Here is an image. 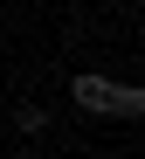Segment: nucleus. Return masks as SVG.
Segmentation results:
<instances>
[{"label": "nucleus", "mask_w": 145, "mask_h": 159, "mask_svg": "<svg viewBox=\"0 0 145 159\" xmlns=\"http://www.w3.org/2000/svg\"><path fill=\"white\" fill-rule=\"evenodd\" d=\"M69 97L83 111H104V118H145V90L138 83H111V76H76Z\"/></svg>", "instance_id": "1"}]
</instances>
